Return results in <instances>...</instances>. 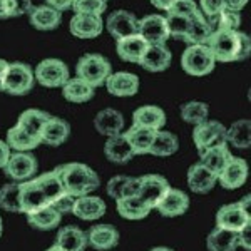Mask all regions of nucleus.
Returning a JSON list of instances; mask_svg holds the SVG:
<instances>
[{
  "instance_id": "f257e3e1",
  "label": "nucleus",
  "mask_w": 251,
  "mask_h": 251,
  "mask_svg": "<svg viewBox=\"0 0 251 251\" xmlns=\"http://www.w3.org/2000/svg\"><path fill=\"white\" fill-rule=\"evenodd\" d=\"M64 193L66 189L60 183V177L55 169L49 171L42 176L20 183V209L25 214L39 211V209L50 206Z\"/></svg>"
},
{
  "instance_id": "f03ea898",
  "label": "nucleus",
  "mask_w": 251,
  "mask_h": 251,
  "mask_svg": "<svg viewBox=\"0 0 251 251\" xmlns=\"http://www.w3.org/2000/svg\"><path fill=\"white\" fill-rule=\"evenodd\" d=\"M206 46L216 62H238L248 59L251 54L250 35L240 30H214L206 40Z\"/></svg>"
},
{
  "instance_id": "7ed1b4c3",
  "label": "nucleus",
  "mask_w": 251,
  "mask_h": 251,
  "mask_svg": "<svg viewBox=\"0 0 251 251\" xmlns=\"http://www.w3.org/2000/svg\"><path fill=\"white\" fill-rule=\"evenodd\" d=\"M55 173L59 174L60 183H62L66 193L72 194L74 198L86 196L96 191L100 184V179L97 173L87 164L82 163H67L59 168H55Z\"/></svg>"
},
{
  "instance_id": "20e7f679",
  "label": "nucleus",
  "mask_w": 251,
  "mask_h": 251,
  "mask_svg": "<svg viewBox=\"0 0 251 251\" xmlns=\"http://www.w3.org/2000/svg\"><path fill=\"white\" fill-rule=\"evenodd\" d=\"M75 74L80 80L96 89L106 84L107 77L112 74V67L102 54H86L79 59Z\"/></svg>"
},
{
  "instance_id": "39448f33",
  "label": "nucleus",
  "mask_w": 251,
  "mask_h": 251,
  "mask_svg": "<svg viewBox=\"0 0 251 251\" xmlns=\"http://www.w3.org/2000/svg\"><path fill=\"white\" fill-rule=\"evenodd\" d=\"M35 75L30 66L24 62L7 64L2 79V91L10 96H27L34 89Z\"/></svg>"
},
{
  "instance_id": "423d86ee",
  "label": "nucleus",
  "mask_w": 251,
  "mask_h": 251,
  "mask_svg": "<svg viewBox=\"0 0 251 251\" xmlns=\"http://www.w3.org/2000/svg\"><path fill=\"white\" fill-rule=\"evenodd\" d=\"M181 66L186 74L194 75V77H203L214 71L216 60L206 44H194L184 50L183 57H181Z\"/></svg>"
},
{
  "instance_id": "0eeeda50",
  "label": "nucleus",
  "mask_w": 251,
  "mask_h": 251,
  "mask_svg": "<svg viewBox=\"0 0 251 251\" xmlns=\"http://www.w3.org/2000/svg\"><path fill=\"white\" fill-rule=\"evenodd\" d=\"M251 223L250 218V196L241 200L240 203H229L218 209L216 228L228 229V231H241Z\"/></svg>"
},
{
  "instance_id": "6e6552de",
  "label": "nucleus",
  "mask_w": 251,
  "mask_h": 251,
  "mask_svg": "<svg viewBox=\"0 0 251 251\" xmlns=\"http://www.w3.org/2000/svg\"><path fill=\"white\" fill-rule=\"evenodd\" d=\"M35 80L44 87H62L71 79L69 67L60 59H44L34 71Z\"/></svg>"
},
{
  "instance_id": "1a4fd4ad",
  "label": "nucleus",
  "mask_w": 251,
  "mask_h": 251,
  "mask_svg": "<svg viewBox=\"0 0 251 251\" xmlns=\"http://www.w3.org/2000/svg\"><path fill=\"white\" fill-rule=\"evenodd\" d=\"M169 183L161 174H146L139 177V191L137 198L148 206L149 209H156L164 194L169 191Z\"/></svg>"
},
{
  "instance_id": "9d476101",
  "label": "nucleus",
  "mask_w": 251,
  "mask_h": 251,
  "mask_svg": "<svg viewBox=\"0 0 251 251\" xmlns=\"http://www.w3.org/2000/svg\"><path fill=\"white\" fill-rule=\"evenodd\" d=\"M37 169L39 163L34 154H30V152H10V157L3 171H5V176L14 183H24V181L32 179Z\"/></svg>"
},
{
  "instance_id": "9b49d317",
  "label": "nucleus",
  "mask_w": 251,
  "mask_h": 251,
  "mask_svg": "<svg viewBox=\"0 0 251 251\" xmlns=\"http://www.w3.org/2000/svg\"><path fill=\"white\" fill-rule=\"evenodd\" d=\"M193 141L198 152H204L213 146L226 144V127L218 121H204L203 124L194 126Z\"/></svg>"
},
{
  "instance_id": "f8f14e48",
  "label": "nucleus",
  "mask_w": 251,
  "mask_h": 251,
  "mask_svg": "<svg viewBox=\"0 0 251 251\" xmlns=\"http://www.w3.org/2000/svg\"><path fill=\"white\" fill-rule=\"evenodd\" d=\"M137 34L143 37L149 46H163L169 39V29L164 15L151 14L137 20Z\"/></svg>"
},
{
  "instance_id": "ddd939ff",
  "label": "nucleus",
  "mask_w": 251,
  "mask_h": 251,
  "mask_svg": "<svg viewBox=\"0 0 251 251\" xmlns=\"http://www.w3.org/2000/svg\"><path fill=\"white\" fill-rule=\"evenodd\" d=\"M106 29L116 40L137 34V19L127 10H114L106 20Z\"/></svg>"
},
{
  "instance_id": "4468645a",
  "label": "nucleus",
  "mask_w": 251,
  "mask_h": 251,
  "mask_svg": "<svg viewBox=\"0 0 251 251\" xmlns=\"http://www.w3.org/2000/svg\"><path fill=\"white\" fill-rule=\"evenodd\" d=\"M248 163L243 157H234L218 174V183L225 189H238L248 179Z\"/></svg>"
},
{
  "instance_id": "2eb2a0df",
  "label": "nucleus",
  "mask_w": 251,
  "mask_h": 251,
  "mask_svg": "<svg viewBox=\"0 0 251 251\" xmlns=\"http://www.w3.org/2000/svg\"><path fill=\"white\" fill-rule=\"evenodd\" d=\"M69 30L77 39H96L102 34L104 22L100 17H94V15L74 14L69 24Z\"/></svg>"
},
{
  "instance_id": "dca6fc26",
  "label": "nucleus",
  "mask_w": 251,
  "mask_h": 251,
  "mask_svg": "<svg viewBox=\"0 0 251 251\" xmlns=\"http://www.w3.org/2000/svg\"><path fill=\"white\" fill-rule=\"evenodd\" d=\"M87 245L97 251H107L117 246L119 243V231L112 225L102 223V225H96L86 233Z\"/></svg>"
},
{
  "instance_id": "f3484780",
  "label": "nucleus",
  "mask_w": 251,
  "mask_h": 251,
  "mask_svg": "<svg viewBox=\"0 0 251 251\" xmlns=\"http://www.w3.org/2000/svg\"><path fill=\"white\" fill-rule=\"evenodd\" d=\"M71 136V126L62 117L50 116L44 124L42 131H40V143L57 148V146L64 144Z\"/></svg>"
},
{
  "instance_id": "a211bd4d",
  "label": "nucleus",
  "mask_w": 251,
  "mask_h": 251,
  "mask_svg": "<svg viewBox=\"0 0 251 251\" xmlns=\"http://www.w3.org/2000/svg\"><path fill=\"white\" fill-rule=\"evenodd\" d=\"M107 92L116 97H131L139 91V77L132 72H114L106 80Z\"/></svg>"
},
{
  "instance_id": "6ab92c4d",
  "label": "nucleus",
  "mask_w": 251,
  "mask_h": 251,
  "mask_svg": "<svg viewBox=\"0 0 251 251\" xmlns=\"http://www.w3.org/2000/svg\"><path fill=\"white\" fill-rule=\"evenodd\" d=\"M106 208H107L106 203H104L99 196L86 194V196L75 198L72 214H75L79 220H84V221H96L104 216Z\"/></svg>"
},
{
  "instance_id": "aec40b11",
  "label": "nucleus",
  "mask_w": 251,
  "mask_h": 251,
  "mask_svg": "<svg viewBox=\"0 0 251 251\" xmlns=\"http://www.w3.org/2000/svg\"><path fill=\"white\" fill-rule=\"evenodd\" d=\"M189 208V196L181 189L169 188V191L164 194L161 203L157 204V211L166 218L183 216Z\"/></svg>"
},
{
  "instance_id": "412c9836",
  "label": "nucleus",
  "mask_w": 251,
  "mask_h": 251,
  "mask_svg": "<svg viewBox=\"0 0 251 251\" xmlns=\"http://www.w3.org/2000/svg\"><path fill=\"white\" fill-rule=\"evenodd\" d=\"M149 44L141 37L139 34L129 35V37L116 40V49H117V55L126 62H132V64H139L143 55L148 50Z\"/></svg>"
},
{
  "instance_id": "4be33fe9",
  "label": "nucleus",
  "mask_w": 251,
  "mask_h": 251,
  "mask_svg": "<svg viewBox=\"0 0 251 251\" xmlns=\"http://www.w3.org/2000/svg\"><path fill=\"white\" fill-rule=\"evenodd\" d=\"M94 127L99 134L112 137L117 134H123L124 129V116L121 114L116 109H102L100 112H97V116L94 117Z\"/></svg>"
},
{
  "instance_id": "5701e85b",
  "label": "nucleus",
  "mask_w": 251,
  "mask_h": 251,
  "mask_svg": "<svg viewBox=\"0 0 251 251\" xmlns=\"http://www.w3.org/2000/svg\"><path fill=\"white\" fill-rule=\"evenodd\" d=\"M104 154L114 164H126L136 156L131 144H129L127 137L124 136V132L123 134L107 137L106 144H104Z\"/></svg>"
},
{
  "instance_id": "b1692460",
  "label": "nucleus",
  "mask_w": 251,
  "mask_h": 251,
  "mask_svg": "<svg viewBox=\"0 0 251 251\" xmlns=\"http://www.w3.org/2000/svg\"><path fill=\"white\" fill-rule=\"evenodd\" d=\"M29 22L37 30H54L62 22V12L52 9L49 5L32 7L29 12Z\"/></svg>"
},
{
  "instance_id": "393cba45",
  "label": "nucleus",
  "mask_w": 251,
  "mask_h": 251,
  "mask_svg": "<svg viewBox=\"0 0 251 251\" xmlns=\"http://www.w3.org/2000/svg\"><path fill=\"white\" fill-rule=\"evenodd\" d=\"M218 177L201 163L193 164L188 169V186L193 193L206 194L216 186Z\"/></svg>"
},
{
  "instance_id": "a878e982",
  "label": "nucleus",
  "mask_w": 251,
  "mask_h": 251,
  "mask_svg": "<svg viewBox=\"0 0 251 251\" xmlns=\"http://www.w3.org/2000/svg\"><path fill=\"white\" fill-rule=\"evenodd\" d=\"M173 54L166 44L163 46H149L146 54L141 59L139 66L149 72H163L171 66Z\"/></svg>"
},
{
  "instance_id": "bb28decb",
  "label": "nucleus",
  "mask_w": 251,
  "mask_h": 251,
  "mask_svg": "<svg viewBox=\"0 0 251 251\" xmlns=\"http://www.w3.org/2000/svg\"><path fill=\"white\" fill-rule=\"evenodd\" d=\"M200 157H201L200 163L206 166V168L218 177V174L225 169V166L233 159V154L228 149V144H220V146H213V148L206 149L204 152H201Z\"/></svg>"
},
{
  "instance_id": "cd10ccee",
  "label": "nucleus",
  "mask_w": 251,
  "mask_h": 251,
  "mask_svg": "<svg viewBox=\"0 0 251 251\" xmlns=\"http://www.w3.org/2000/svg\"><path fill=\"white\" fill-rule=\"evenodd\" d=\"M55 246L62 251H84L87 246V236L77 226H64L57 231Z\"/></svg>"
},
{
  "instance_id": "c85d7f7f",
  "label": "nucleus",
  "mask_w": 251,
  "mask_h": 251,
  "mask_svg": "<svg viewBox=\"0 0 251 251\" xmlns=\"http://www.w3.org/2000/svg\"><path fill=\"white\" fill-rule=\"evenodd\" d=\"M166 124V114L161 107L157 106H143L137 107L132 112V126H141V127H149L161 131Z\"/></svg>"
},
{
  "instance_id": "c756f323",
  "label": "nucleus",
  "mask_w": 251,
  "mask_h": 251,
  "mask_svg": "<svg viewBox=\"0 0 251 251\" xmlns=\"http://www.w3.org/2000/svg\"><path fill=\"white\" fill-rule=\"evenodd\" d=\"M211 25H209L208 19L203 15V12L198 10L189 17V27H188V34H186L184 42L189 44V46H194V44H206V40L211 35Z\"/></svg>"
},
{
  "instance_id": "7c9ffc66",
  "label": "nucleus",
  "mask_w": 251,
  "mask_h": 251,
  "mask_svg": "<svg viewBox=\"0 0 251 251\" xmlns=\"http://www.w3.org/2000/svg\"><path fill=\"white\" fill-rule=\"evenodd\" d=\"M156 129L149 127H141V126H132L131 129L124 132V136L127 137L129 144H131L134 154H148L151 144L156 137Z\"/></svg>"
},
{
  "instance_id": "2f4dec72",
  "label": "nucleus",
  "mask_w": 251,
  "mask_h": 251,
  "mask_svg": "<svg viewBox=\"0 0 251 251\" xmlns=\"http://www.w3.org/2000/svg\"><path fill=\"white\" fill-rule=\"evenodd\" d=\"M139 191V177L131 176H114L107 183V194L114 200L123 198H134Z\"/></svg>"
},
{
  "instance_id": "473e14b6",
  "label": "nucleus",
  "mask_w": 251,
  "mask_h": 251,
  "mask_svg": "<svg viewBox=\"0 0 251 251\" xmlns=\"http://www.w3.org/2000/svg\"><path fill=\"white\" fill-rule=\"evenodd\" d=\"M49 117H50V114L40 111V109H27L19 116L17 126L29 136L40 141V131H42L44 124H46Z\"/></svg>"
},
{
  "instance_id": "72a5a7b5",
  "label": "nucleus",
  "mask_w": 251,
  "mask_h": 251,
  "mask_svg": "<svg viewBox=\"0 0 251 251\" xmlns=\"http://www.w3.org/2000/svg\"><path fill=\"white\" fill-rule=\"evenodd\" d=\"M62 96L64 99L74 104H84L94 97V89L79 77L69 79L62 86Z\"/></svg>"
},
{
  "instance_id": "f704fd0d",
  "label": "nucleus",
  "mask_w": 251,
  "mask_h": 251,
  "mask_svg": "<svg viewBox=\"0 0 251 251\" xmlns=\"http://www.w3.org/2000/svg\"><path fill=\"white\" fill-rule=\"evenodd\" d=\"M5 143L10 148V151H14V152H30L32 149H35L39 144H42L39 139H35V137L27 134L25 131H22L17 124L7 131Z\"/></svg>"
},
{
  "instance_id": "c9c22d12",
  "label": "nucleus",
  "mask_w": 251,
  "mask_h": 251,
  "mask_svg": "<svg viewBox=\"0 0 251 251\" xmlns=\"http://www.w3.org/2000/svg\"><path fill=\"white\" fill-rule=\"evenodd\" d=\"M62 220V214H59L52 206L42 208L39 211H34L27 214V223L35 229H42V231H49V229H54L60 225Z\"/></svg>"
},
{
  "instance_id": "e433bc0d",
  "label": "nucleus",
  "mask_w": 251,
  "mask_h": 251,
  "mask_svg": "<svg viewBox=\"0 0 251 251\" xmlns=\"http://www.w3.org/2000/svg\"><path fill=\"white\" fill-rule=\"evenodd\" d=\"M206 246H208L209 251H234L238 248V233L214 228L208 234Z\"/></svg>"
},
{
  "instance_id": "4c0bfd02",
  "label": "nucleus",
  "mask_w": 251,
  "mask_h": 251,
  "mask_svg": "<svg viewBox=\"0 0 251 251\" xmlns=\"http://www.w3.org/2000/svg\"><path fill=\"white\" fill-rule=\"evenodd\" d=\"M177 149H179V141H177V137L174 136L173 132L157 131L148 154H152L157 157H168V156H173L174 152H177Z\"/></svg>"
},
{
  "instance_id": "58836bf2",
  "label": "nucleus",
  "mask_w": 251,
  "mask_h": 251,
  "mask_svg": "<svg viewBox=\"0 0 251 251\" xmlns=\"http://www.w3.org/2000/svg\"><path fill=\"white\" fill-rule=\"evenodd\" d=\"M117 211L123 218L131 221H137V220H144L151 209L146 206L143 201L137 196L134 198H123V200H117Z\"/></svg>"
},
{
  "instance_id": "ea45409f",
  "label": "nucleus",
  "mask_w": 251,
  "mask_h": 251,
  "mask_svg": "<svg viewBox=\"0 0 251 251\" xmlns=\"http://www.w3.org/2000/svg\"><path fill=\"white\" fill-rule=\"evenodd\" d=\"M251 123L248 119L236 121L231 124V127L226 129V143H231L234 148L246 149L251 144V132H250Z\"/></svg>"
},
{
  "instance_id": "a19ab883",
  "label": "nucleus",
  "mask_w": 251,
  "mask_h": 251,
  "mask_svg": "<svg viewBox=\"0 0 251 251\" xmlns=\"http://www.w3.org/2000/svg\"><path fill=\"white\" fill-rule=\"evenodd\" d=\"M179 112L184 123L198 126V124H203L204 121H208L209 107H208V104L201 102V100H189V102L181 106Z\"/></svg>"
},
{
  "instance_id": "79ce46f5",
  "label": "nucleus",
  "mask_w": 251,
  "mask_h": 251,
  "mask_svg": "<svg viewBox=\"0 0 251 251\" xmlns=\"http://www.w3.org/2000/svg\"><path fill=\"white\" fill-rule=\"evenodd\" d=\"M211 30H238L241 24V15L240 12H234L229 9H223L220 14L213 15L208 19Z\"/></svg>"
},
{
  "instance_id": "37998d69",
  "label": "nucleus",
  "mask_w": 251,
  "mask_h": 251,
  "mask_svg": "<svg viewBox=\"0 0 251 251\" xmlns=\"http://www.w3.org/2000/svg\"><path fill=\"white\" fill-rule=\"evenodd\" d=\"M0 208L9 213H22L20 209V183L5 184L0 189Z\"/></svg>"
},
{
  "instance_id": "c03bdc74",
  "label": "nucleus",
  "mask_w": 251,
  "mask_h": 251,
  "mask_svg": "<svg viewBox=\"0 0 251 251\" xmlns=\"http://www.w3.org/2000/svg\"><path fill=\"white\" fill-rule=\"evenodd\" d=\"M106 9L107 3L104 0H74V3H72V10L75 14L94 15V17H100Z\"/></svg>"
},
{
  "instance_id": "a18cd8bd",
  "label": "nucleus",
  "mask_w": 251,
  "mask_h": 251,
  "mask_svg": "<svg viewBox=\"0 0 251 251\" xmlns=\"http://www.w3.org/2000/svg\"><path fill=\"white\" fill-rule=\"evenodd\" d=\"M166 22H168L169 37L183 40L184 42L189 27V17H183V15H166Z\"/></svg>"
},
{
  "instance_id": "49530a36",
  "label": "nucleus",
  "mask_w": 251,
  "mask_h": 251,
  "mask_svg": "<svg viewBox=\"0 0 251 251\" xmlns=\"http://www.w3.org/2000/svg\"><path fill=\"white\" fill-rule=\"evenodd\" d=\"M198 10V3L194 0H176L168 10V15H183V17H191Z\"/></svg>"
},
{
  "instance_id": "de8ad7c7",
  "label": "nucleus",
  "mask_w": 251,
  "mask_h": 251,
  "mask_svg": "<svg viewBox=\"0 0 251 251\" xmlns=\"http://www.w3.org/2000/svg\"><path fill=\"white\" fill-rule=\"evenodd\" d=\"M74 203H75V198L72 196V194H69V193H64V194H60V196L50 206L59 214H67V213H72Z\"/></svg>"
},
{
  "instance_id": "09e8293b",
  "label": "nucleus",
  "mask_w": 251,
  "mask_h": 251,
  "mask_svg": "<svg viewBox=\"0 0 251 251\" xmlns=\"http://www.w3.org/2000/svg\"><path fill=\"white\" fill-rule=\"evenodd\" d=\"M225 7V0H200V10L203 12L206 19L220 14Z\"/></svg>"
},
{
  "instance_id": "8fccbe9b",
  "label": "nucleus",
  "mask_w": 251,
  "mask_h": 251,
  "mask_svg": "<svg viewBox=\"0 0 251 251\" xmlns=\"http://www.w3.org/2000/svg\"><path fill=\"white\" fill-rule=\"evenodd\" d=\"M14 2V17H22L32 9V0H12Z\"/></svg>"
},
{
  "instance_id": "3c124183",
  "label": "nucleus",
  "mask_w": 251,
  "mask_h": 251,
  "mask_svg": "<svg viewBox=\"0 0 251 251\" xmlns=\"http://www.w3.org/2000/svg\"><path fill=\"white\" fill-rule=\"evenodd\" d=\"M14 17V2L12 0H0V19Z\"/></svg>"
},
{
  "instance_id": "603ef678",
  "label": "nucleus",
  "mask_w": 251,
  "mask_h": 251,
  "mask_svg": "<svg viewBox=\"0 0 251 251\" xmlns=\"http://www.w3.org/2000/svg\"><path fill=\"white\" fill-rule=\"evenodd\" d=\"M47 5L52 7V9L59 10V12H64V10H69L72 9V3L74 0H46Z\"/></svg>"
},
{
  "instance_id": "864d4df0",
  "label": "nucleus",
  "mask_w": 251,
  "mask_h": 251,
  "mask_svg": "<svg viewBox=\"0 0 251 251\" xmlns=\"http://www.w3.org/2000/svg\"><path fill=\"white\" fill-rule=\"evenodd\" d=\"M250 229L251 226L248 225L246 228H243L241 231H238V246H243L245 250H251V243H250Z\"/></svg>"
},
{
  "instance_id": "5fc2aeb1",
  "label": "nucleus",
  "mask_w": 251,
  "mask_h": 251,
  "mask_svg": "<svg viewBox=\"0 0 251 251\" xmlns=\"http://www.w3.org/2000/svg\"><path fill=\"white\" fill-rule=\"evenodd\" d=\"M10 148L7 146V143H3V141H0V169L5 168L7 161H9L10 157Z\"/></svg>"
},
{
  "instance_id": "6e6d98bb",
  "label": "nucleus",
  "mask_w": 251,
  "mask_h": 251,
  "mask_svg": "<svg viewBox=\"0 0 251 251\" xmlns=\"http://www.w3.org/2000/svg\"><path fill=\"white\" fill-rule=\"evenodd\" d=\"M248 3V0H225V7L229 10L240 12L245 9V5Z\"/></svg>"
},
{
  "instance_id": "4d7b16f0",
  "label": "nucleus",
  "mask_w": 251,
  "mask_h": 251,
  "mask_svg": "<svg viewBox=\"0 0 251 251\" xmlns=\"http://www.w3.org/2000/svg\"><path fill=\"white\" fill-rule=\"evenodd\" d=\"M149 2L152 3V5L156 7V9H159V10H168L169 7L173 5L176 0H149Z\"/></svg>"
},
{
  "instance_id": "13d9d810",
  "label": "nucleus",
  "mask_w": 251,
  "mask_h": 251,
  "mask_svg": "<svg viewBox=\"0 0 251 251\" xmlns=\"http://www.w3.org/2000/svg\"><path fill=\"white\" fill-rule=\"evenodd\" d=\"M7 64L9 62H5L3 59H0V92H2V79H3V72H5Z\"/></svg>"
},
{
  "instance_id": "bf43d9fd",
  "label": "nucleus",
  "mask_w": 251,
  "mask_h": 251,
  "mask_svg": "<svg viewBox=\"0 0 251 251\" xmlns=\"http://www.w3.org/2000/svg\"><path fill=\"white\" fill-rule=\"evenodd\" d=\"M151 251H173L171 248H166V246H157V248H152Z\"/></svg>"
},
{
  "instance_id": "052dcab7",
  "label": "nucleus",
  "mask_w": 251,
  "mask_h": 251,
  "mask_svg": "<svg viewBox=\"0 0 251 251\" xmlns=\"http://www.w3.org/2000/svg\"><path fill=\"white\" fill-rule=\"evenodd\" d=\"M47 251H62V250H60L59 246H55V245H54V246H50V248H49Z\"/></svg>"
},
{
  "instance_id": "680f3d73",
  "label": "nucleus",
  "mask_w": 251,
  "mask_h": 251,
  "mask_svg": "<svg viewBox=\"0 0 251 251\" xmlns=\"http://www.w3.org/2000/svg\"><path fill=\"white\" fill-rule=\"evenodd\" d=\"M3 233V223H2V216H0V236H2Z\"/></svg>"
},
{
  "instance_id": "e2e57ef3",
  "label": "nucleus",
  "mask_w": 251,
  "mask_h": 251,
  "mask_svg": "<svg viewBox=\"0 0 251 251\" xmlns=\"http://www.w3.org/2000/svg\"><path fill=\"white\" fill-rule=\"evenodd\" d=\"M104 2H106V3H107V2H109V0H104Z\"/></svg>"
}]
</instances>
